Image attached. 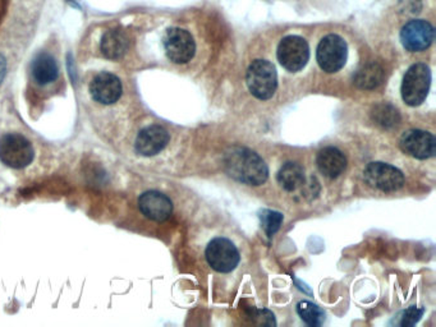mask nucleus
<instances>
[{
    "label": "nucleus",
    "instance_id": "f257e3e1",
    "mask_svg": "<svg viewBox=\"0 0 436 327\" xmlns=\"http://www.w3.org/2000/svg\"><path fill=\"white\" fill-rule=\"evenodd\" d=\"M229 177L249 185H261L269 177V169L256 152L246 147H233L224 156Z\"/></svg>",
    "mask_w": 436,
    "mask_h": 327
},
{
    "label": "nucleus",
    "instance_id": "f03ea898",
    "mask_svg": "<svg viewBox=\"0 0 436 327\" xmlns=\"http://www.w3.org/2000/svg\"><path fill=\"white\" fill-rule=\"evenodd\" d=\"M246 82L250 93L256 99H272L278 87L277 69L270 62L264 59H256L247 69Z\"/></svg>",
    "mask_w": 436,
    "mask_h": 327
},
{
    "label": "nucleus",
    "instance_id": "7ed1b4c3",
    "mask_svg": "<svg viewBox=\"0 0 436 327\" xmlns=\"http://www.w3.org/2000/svg\"><path fill=\"white\" fill-rule=\"evenodd\" d=\"M35 151L25 135L8 133L0 138V161L12 169H23L34 161Z\"/></svg>",
    "mask_w": 436,
    "mask_h": 327
},
{
    "label": "nucleus",
    "instance_id": "20e7f679",
    "mask_svg": "<svg viewBox=\"0 0 436 327\" xmlns=\"http://www.w3.org/2000/svg\"><path fill=\"white\" fill-rule=\"evenodd\" d=\"M431 85V71L425 63L411 65L402 82V99L409 107H418L426 100Z\"/></svg>",
    "mask_w": 436,
    "mask_h": 327
},
{
    "label": "nucleus",
    "instance_id": "39448f33",
    "mask_svg": "<svg viewBox=\"0 0 436 327\" xmlns=\"http://www.w3.org/2000/svg\"><path fill=\"white\" fill-rule=\"evenodd\" d=\"M348 46L343 37L330 34L322 39L316 50V59L322 71L326 73L339 72L347 62Z\"/></svg>",
    "mask_w": 436,
    "mask_h": 327
},
{
    "label": "nucleus",
    "instance_id": "423d86ee",
    "mask_svg": "<svg viewBox=\"0 0 436 327\" xmlns=\"http://www.w3.org/2000/svg\"><path fill=\"white\" fill-rule=\"evenodd\" d=\"M277 57L286 71L300 72L306 67L310 59L308 41L300 36H286L278 45Z\"/></svg>",
    "mask_w": 436,
    "mask_h": 327
},
{
    "label": "nucleus",
    "instance_id": "0eeeda50",
    "mask_svg": "<svg viewBox=\"0 0 436 327\" xmlns=\"http://www.w3.org/2000/svg\"><path fill=\"white\" fill-rule=\"evenodd\" d=\"M164 49L166 57L176 65L188 63L196 53V44L192 35L186 29L173 27L165 32Z\"/></svg>",
    "mask_w": 436,
    "mask_h": 327
},
{
    "label": "nucleus",
    "instance_id": "6e6552de",
    "mask_svg": "<svg viewBox=\"0 0 436 327\" xmlns=\"http://www.w3.org/2000/svg\"><path fill=\"white\" fill-rule=\"evenodd\" d=\"M365 180L367 185L383 192H394L404 185V175L393 165L385 163H371L366 166Z\"/></svg>",
    "mask_w": 436,
    "mask_h": 327
},
{
    "label": "nucleus",
    "instance_id": "1a4fd4ad",
    "mask_svg": "<svg viewBox=\"0 0 436 327\" xmlns=\"http://www.w3.org/2000/svg\"><path fill=\"white\" fill-rule=\"evenodd\" d=\"M205 256L209 265L223 274L234 270L241 258L236 246L227 238H215L209 243Z\"/></svg>",
    "mask_w": 436,
    "mask_h": 327
},
{
    "label": "nucleus",
    "instance_id": "9d476101",
    "mask_svg": "<svg viewBox=\"0 0 436 327\" xmlns=\"http://www.w3.org/2000/svg\"><path fill=\"white\" fill-rule=\"evenodd\" d=\"M435 37V29L425 20H412L401 31V41L404 49L411 53H420L429 49Z\"/></svg>",
    "mask_w": 436,
    "mask_h": 327
},
{
    "label": "nucleus",
    "instance_id": "9b49d317",
    "mask_svg": "<svg viewBox=\"0 0 436 327\" xmlns=\"http://www.w3.org/2000/svg\"><path fill=\"white\" fill-rule=\"evenodd\" d=\"M90 95L93 100L103 105H113L121 99L122 82L113 73L101 72L90 84Z\"/></svg>",
    "mask_w": 436,
    "mask_h": 327
},
{
    "label": "nucleus",
    "instance_id": "f8f14e48",
    "mask_svg": "<svg viewBox=\"0 0 436 327\" xmlns=\"http://www.w3.org/2000/svg\"><path fill=\"white\" fill-rule=\"evenodd\" d=\"M401 147L408 155L420 160H426L435 156V137L429 132L412 129L402 135Z\"/></svg>",
    "mask_w": 436,
    "mask_h": 327
},
{
    "label": "nucleus",
    "instance_id": "ddd939ff",
    "mask_svg": "<svg viewBox=\"0 0 436 327\" xmlns=\"http://www.w3.org/2000/svg\"><path fill=\"white\" fill-rule=\"evenodd\" d=\"M169 142V133L160 126H149L137 135L135 149L141 156H155Z\"/></svg>",
    "mask_w": 436,
    "mask_h": 327
},
{
    "label": "nucleus",
    "instance_id": "4468645a",
    "mask_svg": "<svg viewBox=\"0 0 436 327\" xmlns=\"http://www.w3.org/2000/svg\"><path fill=\"white\" fill-rule=\"evenodd\" d=\"M138 208L147 219L161 222L172 215L173 203L163 193L149 191L140 196Z\"/></svg>",
    "mask_w": 436,
    "mask_h": 327
},
{
    "label": "nucleus",
    "instance_id": "2eb2a0df",
    "mask_svg": "<svg viewBox=\"0 0 436 327\" xmlns=\"http://www.w3.org/2000/svg\"><path fill=\"white\" fill-rule=\"evenodd\" d=\"M129 48L127 34L119 29H107L100 41L101 54L110 60H118L124 57Z\"/></svg>",
    "mask_w": 436,
    "mask_h": 327
},
{
    "label": "nucleus",
    "instance_id": "dca6fc26",
    "mask_svg": "<svg viewBox=\"0 0 436 327\" xmlns=\"http://www.w3.org/2000/svg\"><path fill=\"white\" fill-rule=\"evenodd\" d=\"M32 79L39 86H48L55 82L59 76L57 60L48 53H40L31 65Z\"/></svg>",
    "mask_w": 436,
    "mask_h": 327
},
{
    "label": "nucleus",
    "instance_id": "f3484780",
    "mask_svg": "<svg viewBox=\"0 0 436 327\" xmlns=\"http://www.w3.org/2000/svg\"><path fill=\"white\" fill-rule=\"evenodd\" d=\"M316 164L319 171L328 178L339 177L347 168V159L343 152L336 147H325L317 154Z\"/></svg>",
    "mask_w": 436,
    "mask_h": 327
},
{
    "label": "nucleus",
    "instance_id": "a211bd4d",
    "mask_svg": "<svg viewBox=\"0 0 436 327\" xmlns=\"http://www.w3.org/2000/svg\"><path fill=\"white\" fill-rule=\"evenodd\" d=\"M385 79V72L376 62H370L362 65L355 74L353 82L361 90H374L379 87Z\"/></svg>",
    "mask_w": 436,
    "mask_h": 327
},
{
    "label": "nucleus",
    "instance_id": "6ab92c4d",
    "mask_svg": "<svg viewBox=\"0 0 436 327\" xmlns=\"http://www.w3.org/2000/svg\"><path fill=\"white\" fill-rule=\"evenodd\" d=\"M278 183L286 192H293L300 185H305V171L297 163H286L280 168L278 173Z\"/></svg>",
    "mask_w": 436,
    "mask_h": 327
},
{
    "label": "nucleus",
    "instance_id": "aec40b11",
    "mask_svg": "<svg viewBox=\"0 0 436 327\" xmlns=\"http://www.w3.org/2000/svg\"><path fill=\"white\" fill-rule=\"evenodd\" d=\"M371 115L374 121L383 128H394L401 123V114L398 109L388 102L378 104L372 109Z\"/></svg>",
    "mask_w": 436,
    "mask_h": 327
},
{
    "label": "nucleus",
    "instance_id": "412c9836",
    "mask_svg": "<svg viewBox=\"0 0 436 327\" xmlns=\"http://www.w3.org/2000/svg\"><path fill=\"white\" fill-rule=\"evenodd\" d=\"M297 313L300 320L310 326H322L325 321V312L322 308L308 300H302L297 305Z\"/></svg>",
    "mask_w": 436,
    "mask_h": 327
},
{
    "label": "nucleus",
    "instance_id": "4be33fe9",
    "mask_svg": "<svg viewBox=\"0 0 436 327\" xmlns=\"http://www.w3.org/2000/svg\"><path fill=\"white\" fill-rule=\"evenodd\" d=\"M260 221L261 225L264 228L265 233L272 238L280 229V225L283 222V215L278 211H272V210H264L260 213Z\"/></svg>",
    "mask_w": 436,
    "mask_h": 327
},
{
    "label": "nucleus",
    "instance_id": "5701e85b",
    "mask_svg": "<svg viewBox=\"0 0 436 327\" xmlns=\"http://www.w3.org/2000/svg\"><path fill=\"white\" fill-rule=\"evenodd\" d=\"M423 314V308L418 309L416 307H411L408 308L407 311L403 314V319H402V326H414L417 321L421 319V316Z\"/></svg>",
    "mask_w": 436,
    "mask_h": 327
},
{
    "label": "nucleus",
    "instance_id": "b1692460",
    "mask_svg": "<svg viewBox=\"0 0 436 327\" xmlns=\"http://www.w3.org/2000/svg\"><path fill=\"white\" fill-rule=\"evenodd\" d=\"M256 312V319H258L260 323L263 325H275V320H274V314L266 309H258L255 311Z\"/></svg>",
    "mask_w": 436,
    "mask_h": 327
},
{
    "label": "nucleus",
    "instance_id": "393cba45",
    "mask_svg": "<svg viewBox=\"0 0 436 327\" xmlns=\"http://www.w3.org/2000/svg\"><path fill=\"white\" fill-rule=\"evenodd\" d=\"M6 73H7V60H6V58L0 54V85H1L3 79L6 77Z\"/></svg>",
    "mask_w": 436,
    "mask_h": 327
}]
</instances>
